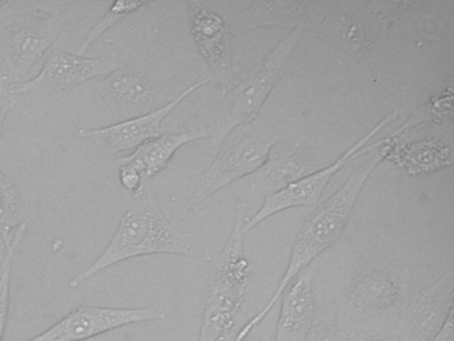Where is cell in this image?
I'll list each match as a JSON object with an SVG mask.
<instances>
[{
  "label": "cell",
  "instance_id": "1",
  "mask_svg": "<svg viewBox=\"0 0 454 341\" xmlns=\"http://www.w3.org/2000/svg\"><path fill=\"white\" fill-rule=\"evenodd\" d=\"M385 157H387V148H385L384 139L380 151L365 164L357 168L340 186L339 191L334 192L329 199L321 202L316 208L315 212L305 220L294 237L288 266H286V271L284 272L275 293L268 301L267 305L239 330L235 341H243L244 338L248 337L256 329L257 325L262 324L267 319L268 314L275 308L276 304L280 300L291 282L304 269L312 266L313 261L321 253L329 250L341 237L364 186L374 170L384 162Z\"/></svg>",
  "mask_w": 454,
  "mask_h": 341
},
{
  "label": "cell",
  "instance_id": "2",
  "mask_svg": "<svg viewBox=\"0 0 454 341\" xmlns=\"http://www.w3.org/2000/svg\"><path fill=\"white\" fill-rule=\"evenodd\" d=\"M182 255L203 258L184 234L164 216L155 194L145 186L134 196L102 255L68 282L74 289L118 263L148 255Z\"/></svg>",
  "mask_w": 454,
  "mask_h": 341
},
{
  "label": "cell",
  "instance_id": "3",
  "mask_svg": "<svg viewBox=\"0 0 454 341\" xmlns=\"http://www.w3.org/2000/svg\"><path fill=\"white\" fill-rule=\"evenodd\" d=\"M68 2H0L2 76L12 84L46 55L65 28Z\"/></svg>",
  "mask_w": 454,
  "mask_h": 341
},
{
  "label": "cell",
  "instance_id": "4",
  "mask_svg": "<svg viewBox=\"0 0 454 341\" xmlns=\"http://www.w3.org/2000/svg\"><path fill=\"white\" fill-rule=\"evenodd\" d=\"M246 213V207L238 204L232 232L209 269L199 341L222 340L225 333L232 329L246 297L254 274V266L244 250Z\"/></svg>",
  "mask_w": 454,
  "mask_h": 341
},
{
  "label": "cell",
  "instance_id": "5",
  "mask_svg": "<svg viewBox=\"0 0 454 341\" xmlns=\"http://www.w3.org/2000/svg\"><path fill=\"white\" fill-rule=\"evenodd\" d=\"M305 21L307 19L302 16L291 32L249 74L238 84L227 88L214 131L209 136L212 155L235 128L257 120L265 100L278 84L286 61L301 39Z\"/></svg>",
  "mask_w": 454,
  "mask_h": 341
},
{
  "label": "cell",
  "instance_id": "6",
  "mask_svg": "<svg viewBox=\"0 0 454 341\" xmlns=\"http://www.w3.org/2000/svg\"><path fill=\"white\" fill-rule=\"evenodd\" d=\"M281 140L283 136L259 119L235 128L199 178L192 196L193 207H200L216 192L256 172L268 159L272 147Z\"/></svg>",
  "mask_w": 454,
  "mask_h": 341
},
{
  "label": "cell",
  "instance_id": "7",
  "mask_svg": "<svg viewBox=\"0 0 454 341\" xmlns=\"http://www.w3.org/2000/svg\"><path fill=\"white\" fill-rule=\"evenodd\" d=\"M397 116V111L390 112L384 119L380 120L373 128H371L363 138L358 139L353 146H350L341 156L337 157L334 162L329 163L325 167L320 168V170L299 178L294 183L289 184L281 191L265 197L259 210L254 213L251 218H247L246 223H244V234H248L249 231L256 228L262 221L272 218L273 215H278L281 210L317 204L318 200L321 199L324 191L328 186L329 181L347 163L356 159V157L363 156L364 154L371 151V149L381 146L382 140L377 141V143L372 144L369 147L368 143L380 131L384 130L387 124L395 122Z\"/></svg>",
  "mask_w": 454,
  "mask_h": 341
},
{
  "label": "cell",
  "instance_id": "8",
  "mask_svg": "<svg viewBox=\"0 0 454 341\" xmlns=\"http://www.w3.org/2000/svg\"><path fill=\"white\" fill-rule=\"evenodd\" d=\"M325 165L324 160L301 141L284 139L272 147L268 159L256 172L236 183L235 192L243 196L239 202H246L252 194L265 199Z\"/></svg>",
  "mask_w": 454,
  "mask_h": 341
},
{
  "label": "cell",
  "instance_id": "9",
  "mask_svg": "<svg viewBox=\"0 0 454 341\" xmlns=\"http://www.w3.org/2000/svg\"><path fill=\"white\" fill-rule=\"evenodd\" d=\"M166 312L155 306L145 308H108V306H79L59 321L27 341H86L103 333L164 320Z\"/></svg>",
  "mask_w": 454,
  "mask_h": 341
},
{
  "label": "cell",
  "instance_id": "10",
  "mask_svg": "<svg viewBox=\"0 0 454 341\" xmlns=\"http://www.w3.org/2000/svg\"><path fill=\"white\" fill-rule=\"evenodd\" d=\"M209 77L188 85L182 93L175 96L168 103L163 104L159 108L142 115V116L126 119L123 122L115 123L108 127L98 128V130H87L81 128L78 136L86 143L99 147L103 151L111 155L121 154V152L135 151L137 147L147 143L148 140L163 135V124L166 117L177 108L188 96L203 85L208 84Z\"/></svg>",
  "mask_w": 454,
  "mask_h": 341
},
{
  "label": "cell",
  "instance_id": "11",
  "mask_svg": "<svg viewBox=\"0 0 454 341\" xmlns=\"http://www.w3.org/2000/svg\"><path fill=\"white\" fill-rule=\"evenodd\" d=\"M121 67V60L116 58H86L78 53L54 51L44 61L41 72L33 79L12 84V92L15 95L58 92L98 77H108Z\"/></svg>",
  "mask_w": 454,
  "mask_h": 341
},
{
  "label": "cell",
  "instance_id": "12",
  "mask_svg": "<svg viewBox=\"0 0 454 341\" xmlns=\"http://www.w3.org/2000/svg\"><path fill=\"white\" fill-rule=\"evenodd\" d=\"M190 31L199 52L215 79L225 87L233 85L231 26L208 3L188 2Z\"/></svg>",
  "mask_w": 454,
  "mask_h": 341
},
{
  "label": "cell",
  "instance_id": "13",
  "mask_svg": "<svg viewBox=\"0 0 454 341\" xmlns=\"http://www.w3.org/2000/svg\"><path fill=\"white\" fill-rule=\"evenodd\" d=\"M454 272L424 288L406 314V341H430L453 311Z\"/></svg>",
  "mask_w": 454,
  "mask_h": 341
},
{
  "label": "cell",
  "instance_id": "14",
  "mask_svg": "<svg viewBox=\"0 0 454 341\" xmlns=\"http://www.w3.org/2000/svg\"><path fill=\"white\" fill-rule=\"evenodd\" d=\"M99 85L108 104L127 119L153 111L161 98L158 85L147 74L123 66Z\"/></svg>",
  "mask_w": 454,
  "mask_h": 341
},
{
  "label": "cell",
  "instance_id": "15",
  "mask_svg": "<svg viewBox=\"0 0 454 341\" xmlns=\"http://www.w3.org/2000/svg\"><path fill=\"white\" fill-rule=\"evenodd\" d=\"M315 266H308L286 288L273 341H304L316 321Z\"/></svg>",
  "mask_w": 454,
  "mask_h": 341
},
{
  "label": "cell",
  "instance_id": "16",
  "mask_svg": "<svg viewBox=\"0 0 454 341\" xmlns=\"http://www.w3.org/2000/svg\"><path fill=\"white\" fill-rule=\"evenodd\" d=\"M403 288L385 269L371 268L350 280L345 297L358 313L376 314L397 305Z\"/></svg>",
  "mask_w": 454,
  "mask_h": 341
},
{
  "label": "cell",
  "instance_id": "17",
  "mask_svg": "<svg viewBox=\"0 0 454 341\" xmlns=\"http://www.w3.org/2000/svg\"><path fill=\"white\" fill-rule=\"evenodd\" d=\"M208 136L209 133L207 132L163 133L159 138L137 147L131 154L118 157L115 163L118 165H132L148 181L166 170L174 155L182 147Z\"/></svg>",
  "mask_w": 454,
  "mask_h": 341
},
{
  "label": "cell",
  "instance_id": "18",
  "mask_svg": "<svg viewBox=\"0 0 454 341\" xmlns=\"http://www.w3.org/2000/svg\"><path fill=\"white\" fill-rule=\"evenodd\" d=\"M385 148V160H392L411 175L434 172L451 164L450 147L438 138H427L408 146H401L395 138H387Z\"/></svg>",
  "mask_w": 454,
  "mask_h": 341
},
{
  "label": "cell",
  "instance_id": "19",
  "mask_svg": "<svg viewBox=\"0 0 454 341\" xmlns=\"http://www.w3.org/2000/svg\"><path fill=\"white\" fill-rule=\"evenodd\" d=\"M23 221L22 202L20 191L6 173L0 170V237L4 247H9L14 239L12 232L17 231Z\"/></svg>",
  "mask_w": 454,
  "mask_h": 341
},
{
  "label": "cell",
  "instance_id": "20",
  "mask_svg": "<svg viewBox=\"0 0 454 341\" xmlns=\"http://www.w3.org/2000/svg\"><path fill=\"white\" fill-rule=\"evenodd\" d=\"M27 224L23 223L15 232L12 244L6 248L2 266H0V341H4L6 332L7 321H9L10 312V284H12V263H14L17 250L22 244L23 237L26 234Z\"/></svg>",
  "mask_w": 454,
  "mask_h": 341
},
{
  "label": "cell",
  "instance_id": "21",
  "mask_svg": "<svg viewBox=\"0 0 454 341\" xmlns=\"http://www.w3.org/2000/svg\"><path fill=\"white\" fill-rule=\"evenodd\" d=\"M151 4L150 2H135V0H118L111 5L110 11L92 27L91 31L87 35L86 39L82 43L81 48H79L78 55H83L103 34L113 28L116 23L123 20L127 16L132 15V13L137 12L142 10L145 5Z\"/></svg>",
  "mask_w": 454,
  "mask_h": 341
},
{
  "label": "cell",
  "instance_id": "22",
  "mask_svg": "<svg viewBox=\"0 0 454 341\" xmlns=\"http://www.w3.org/2000/svg\"><path fill=\"white\" fill-rule=\"evenodd\" d=\"M450 114L451 92L450 91H448V93L441 92V95L433 98L429 104L416 109V111L411 115V117H409L408 122H406L400 130L395 131L389 138H395V136L401 135V133L416 127V125L421 124V123H445L446 120H450Z\"/></svg>",
  "mask_w": 454,
  "mask_h": 341
},
{
  "label": "cell",
  "instance_id": "23",
  "mask_svg": "<svg viewBox=\"0 0 454 341\" xmlns=\"http://www.w3.org/2000/svg\"><path fill=\"white\" fill-rule=\"evenodd\" d=\"M349 333L325 320H316L304 341H348Z\"/></svg>",
  "mask_w": 454,
  "mask_h": 341
},
{
  "label": "cell",
  "instance_id": "24",
  "mask_svg": "<svg viewBox=\"0 0 454 341\" xmlns=\"http://www.w3.org/2000/svg\"><path fill=\"white\" fill-rule=\"evenodd\" d=\"M119 180L124 189L129 192L132 196L139 194L147 186V181L143 178L142 173L129 164L119 165Z\"/></svg>",
  "mask_w": 454,
  "mask_h": 341
},
{
  "label": "cell",
  "instance_id": "25",
  "mask_svg": "<svg viewBox=\"0 0 454 341\" xmlns=\"http://www.w3.org/2000/svg\"><path fill=\"white\" fill-rule=\"evenodd\" d=\"M12 85L6 77L0 76V138L4 135L7 115L17 103V95L12 92Z\"/></svg>",
  "mask_w": 454,
  "mask_h": 341
},
{
  "label": "cell",
  "instance_id": "26",
  "mask_svg": "<svg viewBox=\"0 0 454 341\" xmlns=\"http://www.w3.org/2000/svg\"><path fill=\"white\" fill-rule=\"evenodd\" d=\"M430 341H454L453 311L449 312L442 327Z\"/></svg>",
  "mask_w": 454,
  "mask_h": 341
},
{
  "label": "cell",
  "instance_id": "27",
  "mask_svg": "<svg viewBox=\"0 0 454 341\" xmlns=\"http://www.w3.org/2000/svg\"><path fill=\"white\" fill-rule=\"evenodd\" d=\"M348 341H395L393 338L387 337V336L382 335V333L374 332H360V333H350Z\"/></svg>",
  "mask_w": 454,
  "mask_h": 341
},
{
  "label": "cell",
  "instance_id": "28",
  "mask_svg": "<svg viewBox=\"0 0 454 341\" xmlns=\"http://www.w3.org/2000/svg\"><path fill=\"white\" fill-rule=\"evenodd\" d=\"M243 341H270V338H265V337H254L251 338V340H243Z\"/></svg>",
  "mask_w": 454,
  "mask_h": 341
},
{
  "label": "cell",
  "instance_id": "29",
  "mask_svg": "<svg viewBox=\"0 0 454 341\" xmlns=\"http://www.w3.org/2000/svg\"><path fill=\"white\" fill-rule=\"evenodd\" d=\"M0 76H2V59H0Z\"/></svg>",
  "mask_w": 454,
  "mask_h": 341
}]
</instances>
